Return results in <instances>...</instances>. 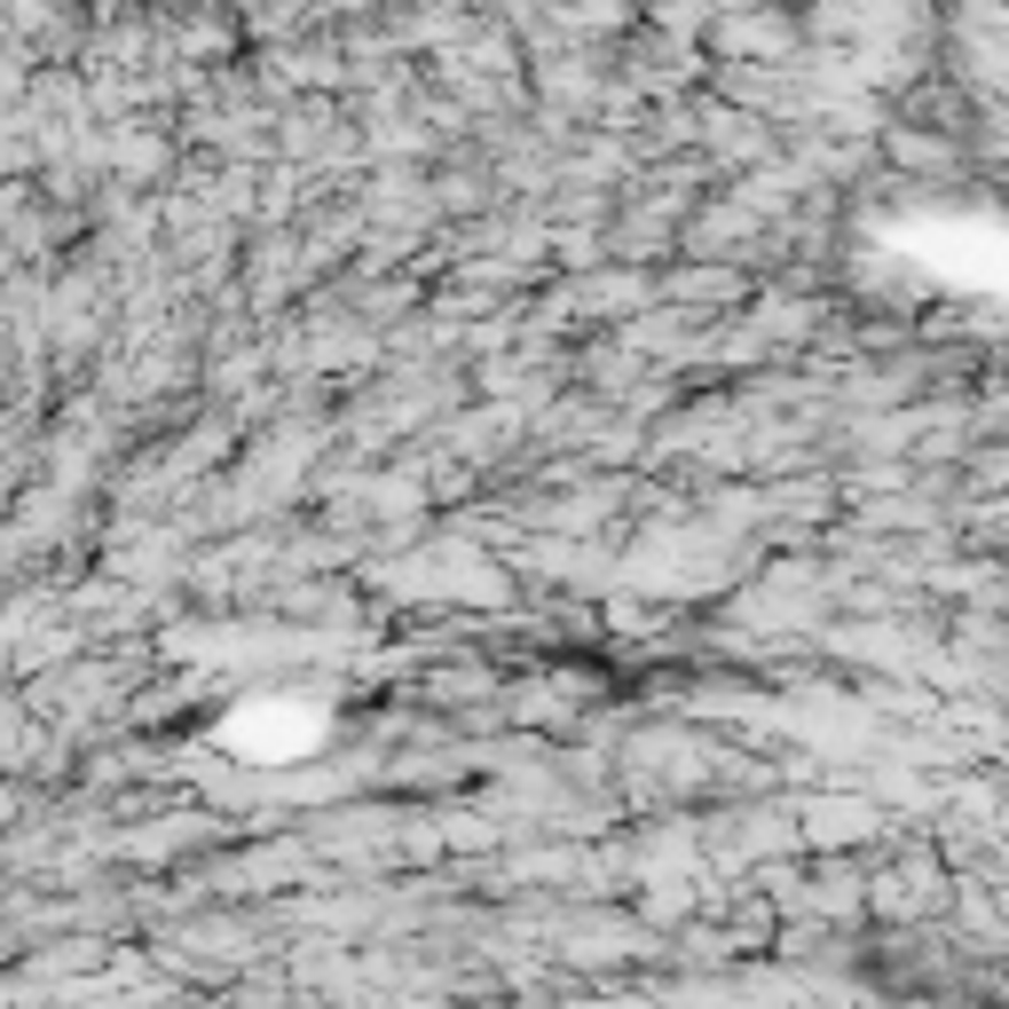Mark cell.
Returning a JSON list of instances; mask_svg holds the SVG:
<instances>
[{"instance_id": "cell-1", "label": "cell", "mask_w": 1009, "mask_h": 1009, "mask_svg": "<svg viewBox=\"0 0 1009 1009\" xmlns=\"http://www.w3.org/2000/svg\"><path fill=\"white\" fill-rule=\"evenodd\" d=\"M284 126H292L284 143H292V150H308V111H292ZM316 143H340V111H331V104H324V119H316Z\"/></svg>"}]
</instances>
